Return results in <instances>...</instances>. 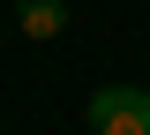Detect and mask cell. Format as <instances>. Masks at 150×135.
<instances>
[{
    "label": "cell",
    "mask_w": 150,
    "mask_h": 135,
    "mask_svg": "<svg viewBox=\"0 0 150 135\" xmlns=\"http://www.w3.org/2000/svg\"><path fill=\"white\" fill-rule=\"evenodd\" d=\"M68 23V0H15V30L23 38H60Z\"/></svg>",
    "instance_id": "cell-2"
},
{
    "label": "cell",
    "mask_w": 150,
    "mask_h": 135,
    "mask_svg": "<svg viewBox=\"0 0 150 135\" xmlns=\"http://www.w3.org/2000/svg\"><path fill=\"white\" fill-rule=\"evenodd\" d=\"M90 128L98 135H150V90L143 83H105L90 98Z\"/></svg>",
    "instance_id": "cell-1"
}]
</instances>
